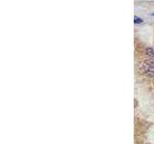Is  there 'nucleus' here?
<instances>
[{
  "label": "nucleus",
  "mask_w": 154,
  "mask_h": 144,
  "mask_svg": "<svg viewBox=\"0 0 154 144\" xmlns=\"http://www.w3.org/2000/svg\"><path fill=\"white\" fill-rule=\"evenodd\" d=\"M134 22L136 23V24H138V23H142L143 20H142L141 18H139V17H137V16H135V17H134Z\"/></svg>",
  "instance_id": "nucleus-1"
}]
</instances>
